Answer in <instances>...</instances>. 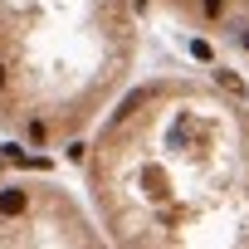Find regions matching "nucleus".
Masks as SVG:
<instances>
[{
	"label": "nucleus",
	"mask_w": 249,
	"mask_h": 249,
	"mask_svg": "<svg viewBox=\"0 0 249 249\" xmlns=\"http://www.w3.org/2000/svg\"><path fill=\"white\" fill-rule=\"evenodd\" d=\"M107 244H249V103L196 73L122 83L83 152Z\"/></svg>",
	"instance_id": "obj_1"
},
{
	"label": "nucleus",
	"mask_w": 249,
	"mask_h": 249,
	"mask_svg": "<svg viewBox=\"0 0 249 249\" xmlns=\"http://www.w3.org/2000/svg\"><path fill=\"white\" fill-rule=\"evenodd\" d=\"M15 244H103V230L83 200L44 176L0 181V249Z\"/></svg>",
	"instance_id": "obj_2"
}]
</instances>
